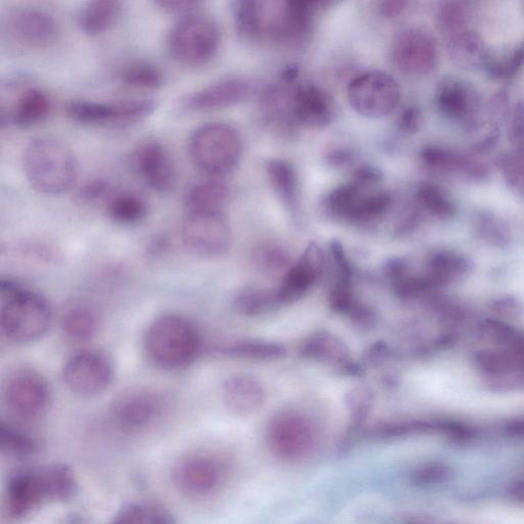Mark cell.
Segmentation results:
<instances>
[{"label": "cell", "instance_id": "6da1fadb", "mask_svg": "<svg viewBox=\"0 0 524 524\" xmlns=\"http://www.w3.org/2000/svg\"><path fill=\"white\" fill-rule=\"evenodd\" d=\"M323 5L292 0H241L234 4L235 26L245 41L299 49L309 40L315 15Z\"/></svg>", "mask_w": 524, "mask_h": 524}, {"label": "cell", "instance_id": "7a4b0ae2", "mask_svg": "<svg viewBox=\"0 0 524 524\" xmlns=\"http://www.w3.org/2000/svg\"><path fill=\"white\" fill-rule=\"evenodd\" d=\"M0 327L4 336L15 344H30L45 337L54 322L49 300L20 283L3 279Z\"/></svg>", "mask_w": 524, "mask_h": 524}, {"label": "cell", "instance_id": "3957f363", "mask_svg": "<svg viewBox=\"0 0 524 524\" xmlns=\"http://www.w3.org/2000/svg\"><path fill=\"white\" fill-rule=\"evenodd\" d=\"M202 338L188 318L166 314L155 319L146 331L144 349L149 361L165 371H179L199 357Z\"/></svg>", "mask_w": 524, "mask_h": 524}, {"label": "cell", "instance_id": "277c9868", "mask_svg": "<svg viewBox=\"0 0 524 524\" xmlns=\"http://www.w3.org/2000/svg\"><path fill=\"white\" fill-rule=\"evenodd\" d=\"M23 167L31 187L48 195L68 191L78 173L73 151L63 142L50 137L36 138L26 146Z\"/></svg>", "mask_w": 524, "mask_h": 524}, {"label": "cell", "instance_id": "5b68a950", "mask_svg": "<svg viewBox=\"0 0 524 524\" xmlns=\"http://www.w3.org/2000/svg\"><path fill=\"white\" fill-rule=\"evenodd\" d=\"M189 150L193 162L206 176L223 177L240 161L243 142L235 126L212 121L194 131Z\"/></svg>", "mask_w": 524, "mask_h": 524}, {"label": "cell", "instance_id": "8992f818", "mask_svg": "<svg viewBox=\"0 0 524 524\" xmlns=\"http://www.w3.org/2000/svg\"><path fill=\"white\" fill-rule=\"evenodd\" d=\"M222 32L217 22L202 11L181 17L167 36L170 56L182 65L208 64L220 49Z\"/></svg>", "mask_w": 524, "mask_h": 524}, {"label": "cell", "instance_id": "52a82bcc", "mask_svg": "<svg viewBox=\"0 0 524 524\" xmlns=\"http://www.w3.org/2000/svg\"><path fill=\"white\" fill-rule=\"evenodd\" d=\"M53 110L49 93L28 74L14 75L2 86L0 122L3 126L31 127L45 121Z\"/></svg>", "mask_w": 524, "mask_h": 524}, {"label": "cell", "instance_id": "ba28073f", "mask_svg": "<svg viewBox=\"0 0 524 524\" xmlns=\"http://www.w3.org/2000/svg\"><path fill=\"white\" fill-rule=\"evenodd\" d=\"M2 32L21 49H48L58 40L60 25L48 10L36 6H17L2 18Z\"/></svg>", "mask_w": 524, "mask_h": 524}, {"label": "cell", "instance_id": "9c48e42d", "mask_svg": "<svg viewBox=\"0 0 524 524\" xmlns=\"http://www.w3.org/2000/svg\"><path fill=\"white\" fill-rule=\"evenodd\" d=\"M401 98V86L396 78L382 71L365 72L347 87L349 105L366 118L389 115L400 105Z\"/></svg>", "mask_w": 524, "mask_h": 524}, {"label": "cell", "instance_id": "30bf717a", "mask_svg": "<svg viewBox=\"0 0 524 524\" xmlns=\"http://www.w3.org/2000/svg\"><path fill=\"white\" fill-rule=\"evenodd\" d=\"M181 239L193 255L215 258L231 248L232 231L222 211H194L182 224Z\"/></svg>", "mask_w": 524, "mask_h": 524}, {"label": "cell", "instance_id": "8fae6325", "mask_svg": "<svg viewBox=\"0 0 524 524\" xmlns=\"http://www.w3.org/2000/svg\"><path fill=\"white\" fill-rule=\"evenodd\" d=\"M4 403L18 420L33 421L45 414L52 399L48 379L31 368L13 372L5 383Z\"/></svg>", "mask_w": 524, "mask_h": 524}, {"label": "cell", "instance_id": "7c38bea8", "mask_svg": "<svg viewBox=\"0 0 524 524\" xmlns=\"http://www.w3.org/2000/svg\"><path fill=\"white\" fill-rule=\"evenodd\" d=\"M157 108L150 98L116 101L73 100L66 106L67 115L74 121L87 125L134 124L149 117Z\"/></svg>", "mask_w": 524, "mask_h": 524}, {"label": "cell", "instance_id": "4fadbf2b", "mask_svg": "<svg viewBox=\"0 0 524 524\" xmlns=\"http://www.w3.org/2000/svg\"><path fill=\"white\" fill-rule=\"evenodd\" d=\"M435 105L445 119L467 133L475 131L482 120V97L472 83L461 78L446 77L440 82Z\"/></svg>", "mask_w": 524, "mask_h": 524}, {"label": "cell", "instance_id": "5bb4252c", "mask_svg": "<svg viewBox=\"0 0 524 524\" xmlns=\"http://www.w3.org/2000/svg\"><path fill=\"white\" fill-rule=\"evenodd\" d=\"M62 378L74 395L80 398H95L111 386L114 368L104 354L86 351L72 356L65 363Z\"/></svg>", "mask_w": 524, "mask_h": 524}, {"label": "cell", "instance_id": "9a60e30c", "mask_svg": "<svg viewBox=\"0 0 524 524\" xmlns=\"http://www.w3.org/2000/svg\"><path fill=\"white\" fill-rule=\"evenodd\" d=\"M393 64L410 77H425L433 72L439 61L435 40L426 31L408 28L401 31L391 47Z\"/></svg>", "mask_w": 524, "mask_h": 524}, {"label": "cell", "instance_id": "2e32d148", "mask_svg": "<svg viewBox=\"0 0 524 524\" xmlns=\"http://www.w3.org/2000/svg\"><path fill=\"white\" fill-rule=\"evenodd\" d=\"M164 401L159 392L133 388L121 392L111 406V417L124 431L137 432L153 425L163 413Z\"/></svg>", "mask_w": 524, "mask_h": 524}, {"label": "cell", "instance_id": "e0dca14e", "mask_svg": "<svg viewBox=\"0 0 524 524\" xmlns=\"http://www.w3.org/2000/svg\"><path fill=\"white\" fill-rule=\"evenodd\" d=\"M130 162L140 178L153 191L165 194L176 187L177 165L161 142L151 139L142 141L131 152Z\"/></svg>", "mask_w": 524, "mask_h": 524}, {"label": "cell", "instance_id": "ac0fdd59", "mask_svg": "<svg viewBox=\"0 0 524 524\" xmlns=\"http://www.w3.org/2000/svg\"><path fill=\"white\" fill-rule=\"evenodd\" d=\"M221 478V465L211 456L202 453L182 457L172 470L174 486L190 498L210 495L220 485Z\"/></svg>", "mask_w": 524, "mask_h": 524}, {"label": "cell", "instance_id": "d6986e66", "mask_svg": "<svg viewBox=\"0 0 524 524\" xmlns=\"http://www.w3.org/2000/svg\"><path fill=\"white\" fill-rule=\"evenodd\" d=\"M423 168L433 176L462 177L473 182L489 178V167L483 161L440 145L425 146L419 154Z\"/></svg>", "mask_w": 524, "mask_h": 524}, {"label": "cell", "instance_id": "ffe728a7", "mask_svg": "<svg viewBox=\"0 0 524 524\" xmlns=\"http://www.w3.org/2000/svg\"><path fill=\"white\" fill-rule=\"evenodd\" d=\"M250 93L249 83L239 77L214 81L183 98L181 106L189 112L222 110L244 101Z\"/></svg>", "mask_w": 524, "mask_h": 524}, {"label": "cell", "instance_id": "44dd1931", "mask_svg": "<svg viewBox=\"0 0 524 524\" xmlns=\"http://www.w3.org/2000/svg\"><path fill=\"white\" fill-rule=\"evenodd\" d=\"M322 272L323 253L319 246L313 244L284 276L276 292L280 303H291L307 295Z\"/></svg>", "mask_w": 524, "mask_h": 524}, {"label": "cell", "instance_id": "7402d4cb", "mask_svg": "<svg viewBox=\"0 0 524 524\" xmlns=\"http://www.w3.org/2000/svg\"><path fill=\"white\" fill-rule=\"evenodd\" d=\"M47 499L41 472L25 470L14 474L6 492V513L15 521L29 516L40 503Z\"/></svg>", "mask_w": 524, "mask_h": 524}, {"label": "cell", "instance_id": "603a6c76", "mask_svg": "<svg viewBox=\"0 0 524 524\" xmlns=\"http://www.w3.org/2000/svg\"><path fill=\"white\" fill-rule=\"evenodd\" d=\"M292 114L296 123L320 128L332 122L335 106L331 96L322 87L301 85L293 92Z\"/></svg>", "mask_w": 524, "mask_h": 524}, {"label": "cell", "instance_id": "cb8c5ba5", "mask_svg": "<svg viewBox=\"0 0 524 524\" xmlns=\"http://www.w3.org/2000/svg\"><path fill=\"white\" fill-rule=\"evenodd\" d=\"M223 398L231 412L249 414L265 404L266 390L256 378L236 375L224 383Z\"/></svg>", "mask_w": 524, "mask_h": 524}, {"label": "cell", "instance_id": "d4e9b609", "mask_svg": "<svg viewBox=\"0 0 524 524\" xmlns=\"http://www.w3.org/2000/svg\"><path fill=\"white\" fill-rule=\"evenodd\" d=\"M231 194V187L223 177L207 176L189 186L184 194V205L188 212L222 211Z\"/></svg>", "mask_w": 524, "mask_h": 524}, {"label": "cell", "instance_id": "484cf974", "mask_svg": "<svg viewBox=\"0 0 524 524\" xmlns=\"http://www.w3.org/2000/svg\"><path fill=\"white\" fill-rule=\"evenodd\" d=\"M122 11L123 4L118 0H93L79 8L76 22L85 34L98 36L117 22Z\"/></svg>", "mask_w": 524, "mask_h": 524}, {"label": "cell", "instance_id": "4316f807", "mask_svg": "<svg viewBox=\"0 0 524 524\" xmlns=\"http://www.w3.org/2000/svg\"><path fill=\"white\" fill-rule=\"evenodd\" d=\"M98 312L86 303H74L61 318V328L72 342L85 343L93 340L100 330Z\"/></svg>", "mask_w": 524, "mask_h": 524}, {"label": "cell", "instance_id": "83f0119b", "mask_svg": "<svg viewBox=\"0 0 524 524\" xmlns=\"http://www.w3.org/2000/svg\"><path fill=\"white\" fill-rule=\"evenodd\" d=\"M106 212L116 225L133 227L144 222L149 205L144 197L133 191H118L106 202Z\"/></svg>", "mask_w": 524, "mask_h": 524}, {"label": "cell", "instance_id": "f1b7e54d", "mask_svg": "<svg viewBox=\"0 0 524 524\" xmlns=\"http://www.w3.org/2000/svg\"><path fill=\"white\" fill-rule=\"evenodd\" d=\"M447 51L450 58L463 68L482 66L487 58L482 36L469 28L447 37Z\"/></svg>", "mask_w": 524, "mask_h": 524}, {"label": "cell", "instance_id": "f546056e", "mask_svg": "<svg viewBox=\"0 0 524 524\" xmlns=\"http://www.w3.org/2000/svg\"><path fill=\"white\" fill-rule=\"evenodd\" d=\"M267 174L278 198L290 212L296 213L300 189L294 166L287 160L274 158L267 163Z\"/></svg>", "mask_w": 524, "mask_h": 524}, {"label": "cell", "instance_id": "4dcf8cb0", "mask_svg": "<svg viewBox=\"0 0 524 524\" xmlns=\"http://www.w3.org/2000/svg\"><path fill=\"white\" fill-rule=\"evenodd\" d=\"M300 354L309 360L330 365H344L349 359L345 343L329 332H319L305 340Z\"/></svg>", "mask_w": 524, "mask_h": 524}, {"label": "cell", "instance_id": "1f68e13d", "mask_svg": "<svg viewBox=\"0 0 524 524\" xmlns=\"http://www.w3.org/2000/svg\"><path fill=\"white\" fill-rule=\"evenodd\" d=\"M218 352L229 358L264 362L277 361L286 355L283 346L261 340L237 341L221 347Z\"/></svg>", "mask_w": 524, "mask_h": 524}, {"label": "cell", "instance_id": "d6a6232c", "mask_svg": "<svg viewBox=\"0 0 524 524\" xmlns=\"http://www.w3.org/2000/svg\"><path fill=\"white\" fill-rule=\"evenodd\" d=\"M47 499L65 502L72 499L78 490L72 470L62 464H56L41 471Z\"/></svg>", "mask_w": 524, "mask_h": 524}, {"label": "cell", "instance_id": "836d02e7", "mask_svg": "<svg viewBox=\"0 0 524 524\" xmlns=\"http://www.w3.org/2000/svg\"><path fill=\"white\" fill-rule=\"evenodd\" d=\"M417 205L428 214L438 218H449L456 211L451 196L440 186L422 183L415 192Z\"/></svg>", "mask_w": 524, "mask_h": 524}, {"label": "cell", "instance_id": "e575fe53", "mask_svg": "<svg viewBox=\"0 0 524 524\" xmlns=\"http://www.w3.org/2000/svg\"><path fill=\"white\" fill-rule=\"evenodd\" d=\"M122 83L138 90H158L165 82L163 71L155 64L146 61L131 63L121 74Z\"/></svg>", "mask_w": 524, "mask_h": 524}, {"label": "cell", "instance_id": "d590c367", "mask_svg": "<svg viewBox=\"0 0 524 524\" xmlns=\"http://www.w3.org/2000/svg\"><path fill=\"white\" fill-rule=\"evenodd\" d=\"M281 304L277 293L268 290H249L238 294L234 301V310L244 317H257L272 312Z\"/></svg>", "mask_w": 524, "mask_h": 524}, {"label": "cell", "instance_id": "8d00e7d4", "mask_svg": "<svg viewBox=\"0 0 524 524\" xmlns=\"http://www.w3.org/2000/svg\"><path fill=\"white\" fill-rule=\"evenodd\" d=\"M0 444L3 451L18 457H27L38 451V443L31 435L11 423H2Z\"/></svg>", "mask_w": 524, "mask_h": 524}, {"label": "cell", "instance_id": "74e56055", "mask_svg": "<svg viewBox=\"0 0 524 524\" xmlns=\"http://www.w3.org/2000/svg\"><path fill=\"white\" fill-rule=\"evenodd\" d=\"M471 11L467 4L448 2L441 6L436 21L439 29L447 37L468 28Z\"/></svg>", "mask_w": 524, "mask_h": 524}, {"label": "cell", "instance_id": "f35d334b", "mask_svg": "<svg viewBox=\"0 0 524 524\" xmlns=\"http://www.w3.org/2000/svg\"><path fill=\"white\" fill-rule=\"evenodd\" d=\"M500 167L508 187L524 197V154L514 151L505 155Z\"/></svg>", "mask_w": 524, "mask_h": 524}, {"label": "cell", "instance_id": "ab89813d", "mask_svg": "<svg viewBox=\"0 0 524 524\" xmlns=\"http://www.w3.org/2000/svg\"><path fill=\"white\" fill-rule=\"evenodd\" d=\"M113 193V185L109 180L93 178L80 185L76 197L83 204H96L101 201L107 202Z\"/></svg>", "mask_w": 524, "mask_h": 524}, {"label": "cell", "instance_id": "60d3db41", "mask_svg": "<svg viewBox=\"0 0 524 524\" xmlns=\"http://www.w3.org/2000/svg\"><path fill=\"white\" fill-rule=\"evenodd\" d=\"M524 66V41L505 59L489 66L490 73L499 79L514 77Z\"/></svg>", "mask_w": 524, "mask_h": 524}, {"label": "cell", "instance_id": "b9f144b4", "mask_svg": "<svg viewBox=\"0 0 524 524\" xmlns=\"http://www.w3.org/2000/svg\"><path fill=\"white\" fill-rule=\"evenodd\" d=\"M508 135L515 152L524 154V101H519L511 113Z\"/></svg>", "mask_w": 524, "mask_h": 524}, {"label": "cell", "instance_id": "7bdbcfd3", "mask_svg": "<svg viewBox=\"0 0 524 524\" xmlns=\"http://www.w3.org/2000/svg\"><path fill=\"white\" fill-rule=\"evenodd\" d=\"M154 5L179 18L197 13L201 11L202 7V3L198 0H157Z\"/></svg>", "mask_w": 524, "mask_h": 524}, {"label": "cell", "instance_id": "ee69618b", "mask_svg": "<svg viewBox=\"0 0 524 524\" xmlns=\"http://www.w3.org/2000/svg\"><path fill=\"white\" fill-rule=\"evenodd\" d=\"M109 524H147V509L139 504L121 508Z\"/></svg>", "mask_w": 524, "mask_h": 524}, {"label": "cell", "instance_id": "f6af8a7d", "mask_svg": "<svg viewBox=\"0 0 524 524\" xmlns=\"http://www.w3.org/2000/svg\"><path fill=\"white\" fill-rule=\"evenodd\" d=\"M260 267L268 270H277L286 264L285 253L276 247L259 249L255 257Z\"/></svg>", "mask_w": 524, "mask_h": 524}, {"label": "cell", "instance_id": "bcb514c9", "mask_svg": "<svg viewBox=\"0 0 524 524\" xmlns=\"http://www.w3.org/2000/svg\"><path fill=\"white\" fill-rule=\"evenodd\" d=\"M399 127L404 133L414 134L420 128L421 112L417 107H409L403 111L399 118Z\"/></svg>", "mask_w": 524, "mask_h": 524}, {"label": "cell", "instance_id": "7dc6e473", "mask_svg": "<svg viewBox=\"0 0 524 524\" xmlns=\"http://www.w3.org/2000/svg\"><path fill=\"white\" fill-rule=\"evenodd\" d=\"M408 6L405 0H385L378 3V11L384 18L396 19L406 12Z\"/></svg>", "mask_w": 524, "mask_h": 524}, {"label": "cell", "instance_id": "c3c4849f", "mask_svg": "<svg viewBox=\"0 0 524 524\" xmlns=\"http://www.w3.org/2000/svg\"><path fill=\"white\" fill-rule=\"evenodd\" d=\"M147 524H178L174 516L165 509H147Z\"/></svg>", "mask_w": 524, "mask_h": 524}, {"label": "cell", "instance_id": "681fc988", "mask_svg": "<svg viewBox=\"0 0 524 524\" xmlns=\"http://www.w3.org/2000/svg\"><path fill=\"white\" fill-rule=\"evenodd\" d=\"M512 494L515 497V499L517 498V501L524 503V482L519 483L517 486H515L512 491Z\"/></svg>", "mask_w": 524, "mask_h": 524}]
</instances>
